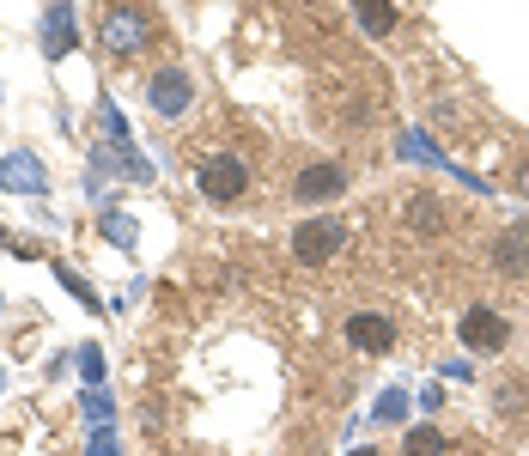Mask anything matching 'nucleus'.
<instances>
[{"instance_id":"obj_1","label":"nucleus","mask_w":529,"mask_h":456,"mask_svg":"<svg viewBox=\"0 0 529 456\" xmlns=\"http://www.w3.org/2000/svg\"><path fill=\"white\" fill-rule=\"evenodd\" d=\"M195 183H201V195L207 201H238L244 189H250V165L238 159V152H207V159H201V171H195Z\"/></svg>"},{"instance_id":"obj_2","label":"nucleus","mask_w":529,"mask_h":456,"mask_svg":"<svg viewBox=\"0 0 529 456\" xmlns=\"http://www.w3.org/2000/svg\"><path fill=\"white\" fill-rule=\"evenodd\" d=\"M98 37H104L110 55H140L146 43H153V19H146L140 7H110L104 25H98Z\"/></svg>"},{"instance_id":"obj_3","label":"nucleus","mask_w":529,"mask_h":456,"mask_svg":"<svg viewBox=\"0 0 529 456\" xmlns=\"http://www.w3.org/2000/svg\"><path fill=\"white\" fill-rule=\"evenodd\" d=\"M341 244H347V225H341V219H305V225L292 232V256L305 262V268H323Z\"/></svg>"},{"instance_id":"obj_4","label":"nucleus","mask_w":529,"mask_h":456,"mask_svg":"<svg viewBox=\"0 0 529 456\" xmlns=\"http://www.w3.org/2000/svg\"><path fill=\"white\" fill-rule=\"evenodd\" d=\"M146 104H153L159 116H189V104H195V86H189V73H177V67L153 73V86H146Z\"/></svg>"},{"instance_id":"obj_5","label":"nucleus","mask_w":529,"mask_h":456,"mask_svg":"<svg viewBox=\"0 0 529 456\" xmlns=\"http://www.w3.org/2000/svg\"><path fill=\"white\" fill-rule=\"evenodd\" d=\"M505 341H511V323H505L499 311H487V304L463 311V347H475V353H499Z\"/></svg>"},{"instance_id":"obj_6","label":"nucleus","mask_w":529,"mask_h":456,"mask_svg":"<svg viewBox=\"0 0 529 456\" xmlns=\"http://www.w3.org/2000/svg\"><path fill=\"white\" fill-rule=\"evenodd\" d=\"M43 183H49V171H43L37 152H7V159H0V189L7 195H37Z\"/></svg>"},{"instance_id":"obj_7","label":"nucleus","mask_w":529,"mask_h":456,"mask_svg":"<svg viewBox=\"0 0 529 456\" xmlns=\"http://www.w3.org/2000/svg\"><path fill=\"white\" fill-rule=\"evenodd\" d=\"M347 189V171L341 165H305V171H298V183H292V201H335Z\"/></svg>"},{"instance_id":"obj_8","label":"nucleus","mask_w":529,"mask_h":456,"mask_svg":"<svg viewBox=\"0 0 529 456\" xmlns=\"http://www.w3.org/2000/svg\"><path fill=\"white\" fill-rule=\"evenodd\" d=\"M347 341H353L359 353H390V347H396V323L377 317V311H359V317H347Z\"/></svg>"},{"instance_id":"obj_9","label":"nucleus","mask_w":529,"mask_h":456,"mask_svg":"<svg viewBox=\"0 0 529 456\" xmlns=\"http://www.w3.org/2000/svg\"><path fill=\"white\" fill-rule=\"evenodd\" d=\"M67 49H73V7H67V0H55L49 19H43V55H49V61H61Z\"/></svg>"},{"instance_id":"obj_10","label":"nucleus","mask_w":529,"mask_h":456,"mask_svg":"<svg viewBox=\"0 0 529 456\" xmlns=\"http://www.w3.org/2000/svg\"><path fill=\"white\" fill-rule=\"evenodd\" d=\"M499 268L505 274H523L529 268V232H523V225H511V232L499 238Z\"/></svg>"},{"instance_id":"obj_11","label":"nucleus","mask_w":529,"mask_h":456,"mask_svg":"<svg viewBox=\"0 0 529 456\" xmlns=\"http://www.w3.org/2000/svg\"><path fill=\"white\" fill-rule=\"evenodd\" d=\"M438 219H444V207L432 195H414L408 201V225H414V232H438Z\"/></svg>"},{"instance_id":"obj_12","label":"nucleus","mask_w":529,"mask_h":456,"mask_svg":"<svg viewBox=\"0 0 529 456\" xmlns=\"http://www.w3.org/2000/svg\"><path fill=\"white\" fill-rule=\"evenodd\" d=\"M408 456H444V432L438 426H408Z\"/></svg>"},{"instance_id":"obj_13","label":"nucleus","mask_w":529,"mask_h":456,"mask_svg":"<svg viewBox=\"0 0 529 456\" xmlns=\"http://www.w3.org/2000/svg\"><path fill=\"white\" fill-rule=\"evenodd\" d=\"M359 19H365V31H371V37H384V31L396 25V13H390V0H359Z\"/></svg>"},{"instance_id":"obj_14","label":"nucleus","mask_w":529,"mask_h":456,"mask_svg":"<svg viewBox=\"0 0 529 456\" xmlns=\"http://www.w3.org/2000/svg\"><path fill=\"white\" fill-rule=\"evenodd\" d=\"M104 232H110V244L128 250V244H134V219H128V213H110V219H104Z\"/></svg>"},{"instance_id":"obj_15","label":"nucleus","mask_w":529,"mask_h":456,"mask_svg":"<svg viewBox=\"0 0 529 456\" xmlns=\"http://www.w3.org/2000/svg\"><path fill=\"white\" fill-rule=\"evenodd\" d=\"M80 371L98 384V377H104V353H98V347H80Z\"/></svg>"},{"instance_id":"obj_16","label":"nucleus","mask_w":529,"mask_h":456,"mask_svg":"<svg viewBox=\"0 0 529 456\" xmlns=\"http://www.w3.org/2000/svg\"><path fill=\"white\" fill-rule=\"evenodd\" d=\"M92 456H116V438H110V432H98V444H92Z\"/></svg>"},{"instance_id":"obj_17","label":"nucleus","mask_w":529,"mask_h":456,"mask_svg":"<svg viewBox=\"0 0 529 456\" xmlns=\"http://www.w3.org/2000/svg\"><path fill=\"white\" fill-rule=\"evenodd\" d=\"M517 189H523V195H529V159H523V165H517Z\"/></svg>"},{"instance_id":"obj_18","label":"nucleus","mask_w":529,"mask_h":456,"mask_svg":"<svg viewBox=\"0 0 529 456\" xmlns=\"http://www.w3.org/2000/svg\"><path fill=\"white\" fill-rule=\"evenodd\" d=\"M353 456H377V450H353Z\"/></svg>"}]
</instances>
